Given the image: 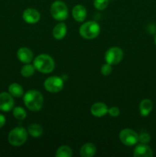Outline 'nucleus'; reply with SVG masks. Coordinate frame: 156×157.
I'll use <instances>...</instances> for the list:
<instances>
[{
	"label": "nucleus",
	"instance_id": "obj_27",
	"mask_svg": "<svg viewBox=\"0 0 156 157\" xmlns=\"http://www.w3.org/2000/svg\"><path fill=\"white\" fill-rule=\"evenodd\" d=\"M6 117H5L4 115L0 113V128H2V127L6 124Z\"/></svg>",
	"mask_w": 156,
	"mask_h": 157
},
{
	"label": "nucleus",
	"instance_id": "obj_21",
	"mask_svg": "<svg viewBox=\"0 0 156 157\" xmlns=\"http://www.w3.org/2000/svg\"><path fill=\"white\" fill-rule=\"evenodd\" d=\"M12 114L15 119L18 121H23L26 118L27 113L25 110L21 107H15L12 109Z\"/></svg>",
	"mask_w": 156,
	"mask_h": 157
},
{
	"label": "nucleus",
	"instance_id": "obj_26",
	"mask_svg": "<svg viewBox=\"0 0 156 157\" xmlns=\"http://www.w3.org/2000/svg\"><path fill=\"white\" fill-rule=\"evenodd\" d=\"M108 113L110 116L113 117H116L120 113V110H119V109L117 107H112L109 108Z\"/></svg>",
	"mask_w": 156,
	"mask_h": 157
},
{
	"label": "nucleus",
	"instance_id": "obj_11",
	"mask_svg": "<svg viewBox=\"0 0 156 157\" xmlns=\"http://www.w3.org/2000/svg\"><path fill=\"white\" fill-rule=\"evenodd\" d=\"M17 58L24 64H28L33 60L34 55L32 50L26 47L20 48L17 52Z\"/></svg>",
	"mask_w": 156,
	"mask_h": 157
},
{
	"label": "nucleus",
	"instance_id": "obj_13",
	"mask_svg": "<svg viewBox=\"0 0 156 157\" xmlns=\"http://www.w3.org/2000/svg\"><path fill=\"white\" fill-rule=\"evenodd\" d=\"M133 156L135 157H151L153 156V152L148 145L140 144L135 148Z\"/></svg>",
	"mask_w": 156,
	"mask_h": 157
},
{
	"label": "nucleus",
	"instance_id": "obj_24",
	"mask_svg": "<svg viewBox=\"0 0 156 157\" xmlns=\"http://www.w3.org/2000/svg\"><path fill=\"white\" fill-rule=\"evenodd\" d=\"M100 71L102 75H104V76H108V75H110V74L112 73V71H113V67H112L111 64L106 63V64L102 65Z\"/></svg>",
	"mask_w": 156,
	"mask_h": 157
},
{
	"label": "nucleus",
	"instance_id": "obj_16",
	"mask_svg": "<svg viewBox=\"0 0 156 157\" xmlns=\"http://www.w3.org/2000/svg\"><path fill=\"white\" fill-rule=\"evenodd\" d=\"M96 153V147L92 143H87L80 148V154L82 157H93Z\"/></svg>",
	"mask_w": 156,
	"mask_h": 157
},
{
	"label": "nucleus",
	"instance_id": "obj_22",
	"mask_svg": "<svg viewBox=\"0 0 156 157\" xmlns=\"http://www.w3.org/2000/svg\"><path fill=\"white\" fill-rule=\"evenodd\" d=\"M35 71V66L32 64H25L24 66H22L21 68V75L24 78H29L32 77L34 75Z\"/></svg>",
	"mask_w": 156,
	"mask_h": 157
},
{
	"label": "nucleus",
	"instance_id": "obj_3",
	"mask_svg": "<svg viewBox=\"0 0 156 157\" xmlns=\"http://www.w3.org/2000/svg\"><path fill=\"white\" fill-rule=\"evenodd\" d=\"M28 131L23 127H15L8 135L9 143L13 147H21L27 141Z\"/></svg>",
	"mask_w": 156,
	"mask_h": 157
},
{
	"label": "nucleus",
	"instance_id": "obj_2",
	"mask_svg": "<svg viewBox=\"0 0 156 157\" xmlns=\"http://www.w3.org/2000/svg\"><path fill=\"white\" fill-rule=\"evenodd\" d=\"M33 65L35 70L43 74H49L54 69L55 64L53 58L48 55H39L34 59Z\"/></svg>",
	"mask_w": 156,
	"mask_h": 157
},
{
	"label": "nucleus",
	"instance_id": "obj_6",
	"mask_svg": "<svg viewBox=\"0 0 156 157\" xmlns=\"http://www.w3.org/2000/svg\"><path fill=\"white\" fill-rule=\"evenodd\" d=\"M119 137L121 142L128 147H132L139 142V135L136 131L131 129L126 128L121 130Z\"/></svg>",
	"mask_w": 156,
	"mask_h": 157
},
{
	"label": "nucleus",
	"instance_id": "obj_19",
	"mask_svg": "<svg viewBox=\"0 0 156 157\" xmlns=\"http://www.w3.org/2000/svg\"><path fill=\"white\" fill-rule=\"evenodd\" d=\"M28 133L32 137H39L43 134V129L41 125L38 124H32L28 126Z\"/></svg>",
	"mask_w": 156,
	"mask_h": 157
},
{
	"label": "nucleus",
	"instance_id": "obj_12",
	"mask_svg": "<svg viewBox=\"0 0 156 157\" xmlns=\"http://www.w3.org/2000/svg\"><path fill=\"white\" fill-rule=\"evenodd\" d=\"M108 107L104 103L96 102L92 105L90 112L96 117H102L108 113Z\"/></svg>",
	"mask_w": 156,
	"mask_h": 157
},
{
	"label": "nucleus",
	"instance_id": "obj_4",
	"mask_svg": "<svg viewBox=\"0 0 156 157\" xmlns=\"http://www.w3.org/2000/svg\"><path fill=\"white\" fill-rule=\"evenodd\" d=\"M80 35L85 39H93L99 35L100 27L95 21H89L84 23L80 28Z\"/></svg>",
	"mask_w": 156,
	"mask_h": 157
},
{
	"label": "nucleus",
	"instance_id": "obj_25",
	"mask_svg": "<svg viewBox=\"0 0 156 157\" xmlns=\"http://www.w3.org/2000/svg\"><path fill=\"white\" fill-rule=\"evenodd\" d=\"M150 140H151V136L148 133H142L139 135V142H140L141 144H147L150 142Z\"/></svg>",
	"mask_w": 156,
	"mask_h": 157
},
{
	"label": "nucleus",
	"instance_id": "obj_20",
	"mask_svg": "<svg viewBox=\"0 0 156 157\" xmlns=\"http://www.w3.org/2000/svg\"><path fill=\"white\" fill-rule=\"evenodd\" d=\"M73 155L71 148L68 146H61L57 150L55 156L57 157H70Z\"/></svg>",
	"mask_w": 156,
	"mask_h": 157
},
{
	"label": "nucleus",
	"instance_id": "obj_17",
	"mask_svg": "<svg viewBox=\"0 0 156 157\" xmlns=\"http://www.w3.org/2000/svg\"><path fill=\"white\" fill-rule=\"evenodd\" d=\"M153 108V104L151 100L149 99H144L142 100L139 104V111L140 114L142 117H147Z\"/></svg>",
	"mask_w": 156,
	"mask_h": 157
},
{
	"label": "nucleus",
	"instance_id": "obj_28",
	"mask_svg": "<svg viewBox=\"0 0 156 157\" xmlns=\"http://www.w3.org/2000/svg\"><path fill=\"white\" fill-rule=\"evenodd\" d=\"M154 44H155V45H156V35L154 36Z\"/></svg>",
	"mask_w": 156,
	"mask_h": 157
},
{
	"label": "nucleus",
	"instance_id": "obj_5",
	"mask_svg": "<svg viewBox=\"0 0 156 157\" xmlns=\"http://www.w3.org/2000/svg\"><path fill=\"white\" fill-rule=\"evenodd\" d=\"M51 16L57 21H64L68 17V8L62 1H55L50 6Z\"/></svg>",
	"mask_w": 156,
	"mask_h": 157
},
{
	"label": "nucleus",
	"instance_id": "obj_14",
	"mask_svg": "<svg viewBox=\"0 0 156 157\" xmlns=\"http://www.w3.org/2000/svg\"><path fill=\"white\" fill-rule=\"evenodd\" d=\"M87 15V9L82 5H76L72 10V15L73 18L78 22H83L86 19Z\"/></svg>",
	"mask_w": 156,
	"mask_h": 157
},
{
	"label": "nucleus",
	"instance_id": "obj_1",
	"mask_svg": "<svg viewBox=\"0 0 156 157\" xmlns=\"http://www.w3.org/2000/svg\"><path fill=\"white\" fill-rule=\"evenodd\" d=\"M24 105L32 111H38L41 110L44 104V98L41 92L37 90H30L23 96Z\"/></svg>",
	"mask_w": 156,
	"mask_h": 157
},
{
	"label": "nucleus",
	"instance_id": "obj_23",
	"mask_svg": "<svg viewBox=\"0 0 156 157\" xmlns=\"http://www.w3.org/2000/svg\"><path fill=\"white\" fill-rule=\"evenodd\" d=\"M109 5V0H94L93 6L95 9L99 11H102L107 8Z\"/></svg>",
	"mask_w": 156,
	"mask_h": 157
},
{
	"label": "nucleus",
	"instance_id": "obj_15",
	"mask_svg": "<svg viewBox=\"0 0 156 157\" xmlns=\"http://www.w3.org/2000/svg\"><path fill=\"white\" fill-rule=\"evenodd\" d=\"M53 36L55 39L61 40L65 37L67 34V25L64 22H59L54 26L53 29Z\"/></svg>",
	"mask_w": 156,
	"mask_h": 157
},
{
	"label": "nucleus",
	"instance_id": "obj_10",
	"mask_svg": "<svg viewBox=\"0 0 156 157\" xmlns=\"http://www.w3.org/2000/svg\"><path fill=\"white\" fill-rule=\"evenodd\" d=\"M41 15L37 9L28 8L26 9L22 13V18L26 23L28 24H35L40 20Z\"/></svg>",
	"mask_w": 156,
	"mask_h": 157
},
{
	"label": "nucleus",
	"instance_id": "obj_7",
	"mask_svg": "<svg viewBox=\"0 0 156 157\" xmlns=\"http://www.w3.org/2000/svg\"><path fill=\"white\" fill-rule=\"evenodd\" d=\"M44 87L50 93H58L64 87V81L58 76H51L44 81Z\"/></svg>",
	"mask_w": 156,
	"mask_h": 157
},
{
	"label": "nucleus",
	"instance_id": "obj_9",
	"mask_svg": "<svg viewBox=\"0 0 156 157\" xmlns=\"http://www.w3.org/2000/svg\"><path fill=\"white\" fill-rule=\"evenodd\" d=\"M15 105L14 98L12 95L7 92L0 93V110L9 112L13 109Z\"/></svg>",
	"mask_w": 156,
	"mask_h": 157
},
{
	"label": "nucleus",
	"instance_id": "obj_8",
	"mask_svg": "<svg viewBox=\"0 0 156 157\" xmlns=\"http://www.w3.org/2000/svg\"><path fill=\"white\" fill-rule=\"evenodd\" d=\"M122 58H123V52L120 48H110L105 53L106 61L111 65H116L120 63Z\"/></svg>",
	"mask_w": 156,
	"mask_h": 157
},
{
	"label": "nucleus",
	"instance_id": "obj_18",
	"mask_svg": "<svg viewBox=\"0 0 156 157\" xmlns=\"http://www.w3.org/2000/svg\"><path fill=\"white\" fill-rule=\"evenodd\" d=\"M9 93L13 98H21L24 95V90L19 84L12 83L9 86Z\"/></svg>",
	"mask_w": 156,
	"mask_h": 157
}]
</instances>
